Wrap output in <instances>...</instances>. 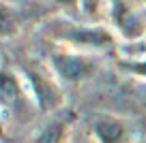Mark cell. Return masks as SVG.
<instances>
[{
  "label": "cell",
  "mask_w": 146,
  "mask_h": 143,
  "mask_svg": "<svg viewBox=\"0 0 146 143\" xmlns=\"http://www.w3.org/2000/svg\"><path fill=\"white\" fill-rule=\"evenodd\" d=\"M52 66L67 81H82L92 77V73H95L92 60L78 54H54L52 56Z\"/></svg>",
  "instance_id": "1"
},
{
  "label": "cell",
  "mask_w": 146,
  "mask_h": 143,
  "mask_svg": "<svg viewBox=\"0 0 146 143\" xmlns=\"http://www.w3.org/2000/svg\"><path fill=\"white\" fill-rule=\"evenodd\" d=\"M24 73H26L28 81H30V85H32L36 105H39L43 111H45V109H54V107H58V105L62 103V94H60L58 85L52 83L45 75H41L36 68H28V66L24 68Z\"/></svg>",
  "instance_id": "2"
},
{
  "label": "cell",
  "mask_w": 146,
  "mask_h": 143,
  "mask_svg": "<svg viewBox=\"0 0 146 143\" xmlns=\"http://www.w3.org/2000/svg\"><path fill=\"white\" fill-rule=\"evenodd\" d=\"M112 17H114L116 26H118L120 34L129 41H135L144 34V26L137 19V15L127 7L125 0H112Z\"/></svg>",
  "instance_id": "3"
},
{
  "label": "cell",
  "mask_w": 146,
  "mask_h": 143,
  "mask_svg": "<svg viewBox=\"0 0 146 143\" xmlns=\"http://www.w3.org/2000/svg\"><path fill=\"white\" fill-rule=\"evenodd\" d=\"M64 39L86 47H99V49L114 45V36L103 28H71L64 32Z\"/></svg>",
  "instance_id": "4"
},
{
  "label": "cell",
  "mask_w": 146,
  "mask_h": 143,
  "mask_svg": "<svg viewBox=\"0 0 146 143\" xmlns=\"http://www.w3.org/2000/svg\"><path fill=\"white\" fill-rule=\"evenodd\" d=\"M92 133L101 143H120L125 137V122L114 115H99L92 122Z\"/></svg>",
  "instance_id": "5"
},
{
  "label": "cell",
  "mask_w": 146,
  "mask_h": 143,
  "mask_svg": "<svg viewBox=\"0 0 146 143\" xmlns=\"http://www.w3.org/2000/svg\"><path fill=\"white\" fill-rule=\"evenodd\" d=\"M62 137H64V122H54L43 128V133L36 137L35 143H62Z\"/></svg>",
  "instance_id": "6"
},
{
  "label": "cell",
  "mask_w": 146,
  "mask_h": 143,
  "mask_svg": "<svg viewBox=\"0 0 146 143\" xmlns=\"http://www.w3.org/2000/svg\"><path fill=\"white\" fill-rule=\"evenodd\" d=\"M118 66L125 68V71H129L131 75L146 77V60H120Z\"/></svg>",
  "instance_id": "7"
},
{
  "label": "cell",
  "mask_w": 146,
  "mask_h": 143,
  "mask_svg": "<svg viewBox=\"0 0 146 143\" xmlns=\"http://www.w3.org/2000/svg\"><path fill=\"white\" fill-rule=\"evenodd\" d=\"M99 5H101V0H82V9H84V13H88V15H95L97 9H99Z\"/></svg>",
  "instance_id": "8"
},
{
  "label": "cell",
  "mask_w": 146,
  "mask_h": 143,
  "mask_svg": "<svg viewBox=\"0 0 146 143\" xmlns=\"http://www.w3.org/2000/svg\"><path fill=\"white\" fill-rule=\"evenodd\" d=\"M62 2H75V0H62Z\"/></svg>",
  "instance_id": "9"
},
{
  "label": "cell",
  "mask_w": 146,
  "mask_h": 143,
  "mask_svg": "<svg viewBox=\"0 0 146 143\" xmlns=\"http://www.w3.org/2000/svg\"><path fill=\"white\" fill-rule=\"evenodd\" d=\"M73 143H80V141H73Z\"/></svg>",
  "instance_id": "10"
}]
</instances>
